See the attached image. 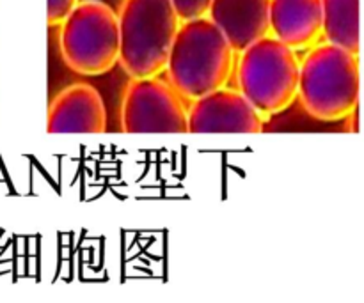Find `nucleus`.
<instances>
[{
	"mask_svg": "<svg viewBox=\"0 0 364 303\" xmlns=\"http://www.w3.org/2000/svg\"><path fill=\"white\" fill-rule=\"evenodd\" d=\"M235 70L240 94L265 119L297 101L301 60L279 39L265 35L245 46L238 52Z\"/></svg>",
	"mask_w": 364,
	"mask_h": 303,
	"instance_id": "nucleus-4",
	"label": "nucleus"
},
{
	"mask_svg": "<svg viewBox=\"0 0 364 303\" xmlns=\"http://www.w3.org/2000/svg\"><path fill=\"white\" fill-rule=\"evenodd\" d=\"M270 0H212L206 16L223 31L237 52L270 35Z\"/></svg>",
	"mask_w": 364,
	"mask_h": 303,
	"instance_id": "nucleus-10",
	"label": "nucleus"
},
{
	"mask_svg": "<svg viewBox=\"0 0 364 303\" xmlns=\"http://www.w3.org/2000/svg\"><path fill=\"white\" fill-rule=\"evenodd\" d=\"M238 52L208 16L181 21L166 64L167 82L183 99L201 98L230 84Z\"/></svg>",
	"mask_w": 364,
	"mask_h": 303,
	"instance_id": "nucleus-1",
	"label": "nucleus"
},
{
	"mask_svg": "<svg viewBox=\"0 0 364 303\" xmlns=\"http://www.w3.org/2000/svg\"><path fill=\"white\" fill-rule=\"evenodd\" d=\"M171 4L176 11L178 18L181 21H188L206 16L212 0H171Z\"/></svg>",
	"mask_w": 364,
	"mask_h": 303,
	"instance_id": "nucleus-12",
	"label": "nucleus"
},
{
	"mask_svg": "<svg viewBox=\"0 0 364 303\" xmlns=\"http://www.w3.org/2000/svg\"><path fill=\"white\" fill-rule=\"evenodd\" d=\"M361 98L359 55L323 41L306 52L299 71V94L306 112L323 123L348 119Z\"/></svg>",
	"mask_w": 364,
	"mask_h": 303,
	"instance_id": "nucleus-2",
	"label": "nucleus"
},
{
	"mask_svg": "<svg viewBox=\"0 0 364 303\" xmlns=\"http://www.w3.org/2000/svg\"><path fill=\"white\" fill-rule=\"evenodd\" d=\"M124 133H188V109L160 77L130 78L121 101Z\"/></svg>",
	"mask_w": 364,
	"mask_h": 303,
	"instance_id": "nucleus-6",
	"label": "nucleus"
},
{
	"mask_svg": "<svg viewBox=\"0 0 364 303\" xmlns=\"http://www.w3.org/2000/svg\"><path fill=\"white\" fill-rule=\"evenodd\" d=\"M270 35L294 52H308L322 43L323 21L320 0H270Z\"/></svg>",
	"mask_w": 364,
	"mask_h": 303,
	"instance_id": "nucleus-9",
	"label": "nucleus"
},
{
	"mask_svg": "<svg viewBox=\"0 0 364 303\" xmlns=\"http://www.w3.org/2000/svg\"><path fill=\"white\" fill-rule=\"evenodd\" d=\"M78 2L80 0H46V4H48V7H46L48 27H59Z\"/></svg>",
	"mask_w": 364,
	"mask_h": 303,
	"instance_id": "nucleus-13",
	"label": "nucleus"
},
{
	"mask_svg": "<svg viewBox=\"0 0 364 303\" xmlns=\"http://www.w3.org/2000/svg\"><path fill=\"white\" fill-rule=\"evenodd\" d=\"M64 64L84 77H100L119 60L117 14L103 0H80L59 25Z\"/></svg>",
	"mask_w": 364,
	"mask_h": 303,
	"instance_id": "nucleus-5",
	"label": "nucleus"
},
{
	"mask_svg": "<svg viewBox=\"0 0 364 303\" xmlns=\"http://www.w3.org/2000/svg\"><path fill=\"white\" fill-rule=\"evenodd\" d=\"M323 39L331 45L361 53V0H320Z\"/></svg>",
	"mask_w": 364,
	"mask_h": 303,
	"instance_id": "nucleus-11",
	"label": "nucleus"
},
{
	"mask_svg": "<svg viewBox=\"0 0 364 303\" xmlns=\"http://www.w3.org/2000/svg\"><path fill=\"white\" fill-rule=\"evenodd\" d=\"M265 121L238 89L223 87L192 101L188 133H262Z\"/></svg>",
	"mask_w": 364,
	"mask_h": 303,
	"instance_id": "nucleus-7",
	"label": "nucleus"
},
{
	"mask_svg": "<svg viewBox=\"0 0 364 303\" xmlns=\"http://www.w3.org/2000/svg\"><path fill=\"white\" fill-rule=\"evenodd\" d=\"M48 133H105L107 110L100 92L85 82L64 87L46 114Z\"/></svg>",
	"mask_w": 364,
	"mask_h": 303,
	"instance_id": "nucleus-8",
	"label": "nucleus"
},
{
	"mask_svg": "<svg viewBox=\"0 0 364 303\" xmlns=\"http://www.w3.org/2000/svg\"><path fill=\"white\" fill-rule=\"evenodd\" d=\"M119 60L130 78L164 73L181 20L171 0H121L117 11Z\"/></svg>",
	"mask_w": 364,
	"mask_h": 303,
	"instance_id": "nucleus-3",
	"label": "nucleus"
}]
</instances>
